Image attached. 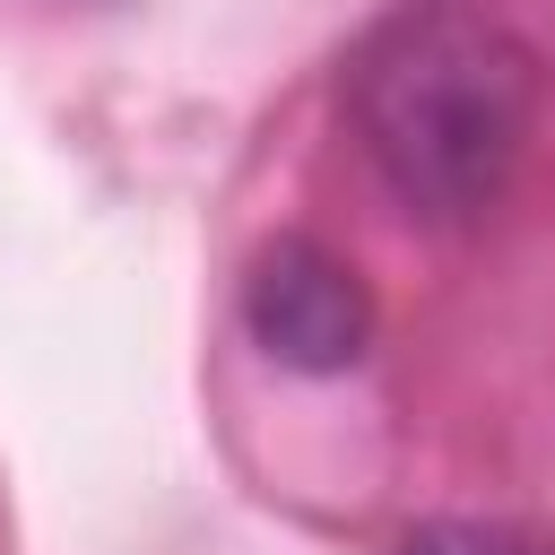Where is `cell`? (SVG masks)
Returning a JSON list of instances; mask_svg holds the SVG:
<instances>
[{
  "instance_id": "cell-1",
  "label": "cell",
  "mask_w": 555,
  "mask_h": 555,
  "mask_svg": "<svg viewBox=\"0 0 555 555\" xmlns=\"http://www.w3.org/2000/svg\"><path fill=\"white\" fill-rule=\"evenodd\" d=\"M347 121L408 217L468 225L529 147L538 61L468 0H399L347 61Z\"/></svg>"
},
{
  "instance_id": "cell-2",
  "label": "cell",
  "mask_w": 555,
  "mask_h": 555,
  "mask_svg": "<svg viewBox=\"0 0 555 555\" xmlns=\"http://www.w3.org/2000/svg\"><path fill=\"white\" fill-rule=\"evenodd\" d=\"M243 330L286 373H347L373 347V295H364V278L338 251L286 234L243 278Z\"/></svg>"
},
{
  "instance_id": "cell-3",
  "label": "cell",
  "mask_w": 555,
  "mask_h": 555,
  "mask_svg": "<svg viewBox=\"0 0 555 555\" xmlns=\"http://www.w3.org/2000/svg\"><path fill=\"white\" fill-rule=\"evenodd\" d=\"M390 555H555V529H529V520H416Z\"/></svg>"
}]
</instances>
